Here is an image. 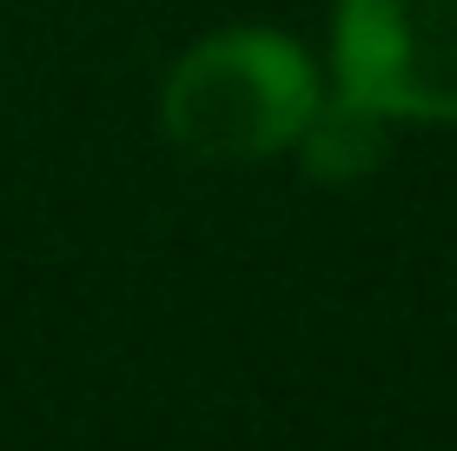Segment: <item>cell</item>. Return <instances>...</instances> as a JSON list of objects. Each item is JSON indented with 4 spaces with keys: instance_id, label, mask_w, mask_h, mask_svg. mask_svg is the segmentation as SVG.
<instances>
[{
    "instance_id": "obj_1",
    "label": "cell",
    "mask_w": 457,
    "mask_h": 451,
    "mask_svg": "<svg viewBox=\"0 0 457 451\" xmlns=\"http://www.w3.org/2000/svg\"><path fill=\"white\" fill-rule=\"evenodd\" d=\"M325 100L319 67L278 27H219L193 40L166 73L160 120L186 160L245 166L292 153L312 106Z\"/></svg>"
},
{
    "instance_id": "obj_3",
    "label": "cell",
    "mask_w": 457,
    "mask_h": 451,
    "mask_svg": "<svg viewBox=\"0 0 457 451\" xmlns=\"http://www.w3.org/2000/svg\"><path fill=\"white\" fill-rule=\"evenodd\" d=\"M292 153L319 186H358V180H371L378 166H385L391 120L378 113V106H365V100H352V93L332 87L319 106H312V120H305V133L292 139Z\"/></svg>"
},
{
    "instance_id": "obj_2",
    "label": "cell",
    "mask_w": 457,
    "mask_h": 451,
    "mask_svg": "<svg viewBox=\"0 0 457 451\" xmlns=\"http://www.w3.org/2000/svg\"><path fill=\"white\" fill-rule=\"evenodd\" d=\"M332 87L385 120L457 127V0H338Z\"/></svg>"
}]
</instances>
